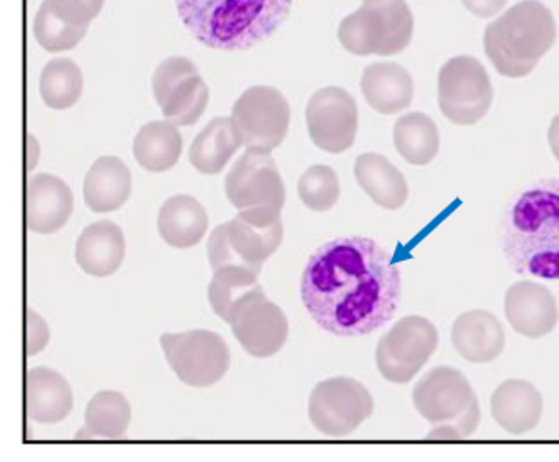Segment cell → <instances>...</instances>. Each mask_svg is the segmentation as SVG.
I'll return each mask as SVG.
<instances>
[{
  "mask_svg": "<svg viewBox=\"0 0 559 462\" xmlns=\"http://www.w3.org/2000/svg\"><path fill=\"white\" fill-rule=\"evenodd\" d=\"M402 274L374 239H331L310 256L300 297L311 319L331 335L361 336L396 313Z\"/></svg>",
  "mask_w": 559,
  "mask_h": 462,
  "instance_id": "cell-1",
  "label": "cell"
},
{
  "mask_svg": "<svg viewBox=\"0 0 559 462\" xmlns=\"http://www.w3.org/2000/svg\"><path fill=\"white\" fill-rule=\"evenodd\" d=\"M503 254L519 274L559 280L558 178L534 183L509 209Z\"/></svg>",
  "mask_w": 559,
  "mask_h": 462,
  "instance_id": "cell-2",
  "label": "cell"
},
{
  "mask_svg": "<svg viewBox=\"0 0 559 462\" xmlns=\"http://www.w3.org/2000/svg\"><path fill=\"white\" fill-rule=\"evenodd\" d=\"M294 0H177L178 15L204 46L243 51L266 40L288 19Z\"/></svg>",
  "mask_w": 559,
  "mask_h": 462,
  "instance_id": "cell-3",
  "label": "cell"
},
{
  "mask_svg": "<svg viewBox=\"0 0 559 462\" xmlns=\"http://www.w3.org/2000/svg\"><path fill=\"white\" fill-rule=\"evenodd\" d=\"M555 15L539 0H522L484 31V52L500 76L525 78L552 49Z\"/></svg>",
  "mask_w": 559,
  "mask_h": 462,
  "instance_id": "cell-4",
  "label": "cell"
},
{
  "mask_svg": "<svg viewBox=\"0 0 559 462\" xmlns=\"http://www.w3.org/2000/svg\"><path fill=\"white\" fill-rule=\"evenodd\" d=\"M414 35V15L407 0H364L361 8L338 26V40L356 57H394L405 51Z\"/></svg>",
  "mask_w": 559,
  "mask_h": 462,
  "instance_id": "cell-5",
  "label": "cell"
},
{
  "mask_svg": "<svg viewBox=\"0 0 559 462\" xmlns=\"http://www.w3.org/2000/svg\"><path fill=\"white\" fill-rule=\"evenodd\" d=\"M439 110L459 127H473L493 105V85L486 67L473 57H455L441 67L438 78Z\"/></svg>",
  "mask_w": 559,
  "mask_h": 462,
  "instance_id": "cell-6",
  "label": "cell"
},
{
  "mask_svg": "<svg viewBox=\"0 0 559 462\" xmlns=\"http://www.w3.org/2000/svg\"><path fill=\"white\" fill-rule=\"evenodd\" d=\"M160 346L178 380L194 389L214 386L229 371V346L214 331L164 333Z\"/></svg>",
  "mask_w": 559,
  "mask_h": 462,
  "instance_id": "cell-7",
  "label": "cell"
},
{
  "mask_svg": "<svg viewBox=\"0 0 559 462\" xmlns=\"http://www.w3.org/2000/svg\"><path fill=\"white\" fill-rule=\"evenodd\" d=\"M438 346L439 331L430 320L403 317L378 342V371L391 383H408L427 366Z\"/></svg>",
  "mask_w": 559,
  "mask_h": 462,
  "instance_id": "cell-8",
  "label": "cell"
},
{
  "mask_svg": "<svg viewBox=\"0 0 559 462\" xmlns=\"http://www.w3.org/2000/svg\"><path fill=\"white\" fill-rule=\"evenodd\" d=\"M374 412V400L364 383L336 376L316 386L308 402V416L313 427L328 437L355 433Z\"/></svg>",
  "mask_w": 559,
  "mask_h": 462,
  "instance_id": "cell-9",
  "label": "cell"
},
{
  "mask_svg": "<svg viewBox=\"0 0 559 462\" xmlns=\"http://www.w3.org/2000/svg\"><path fill=\"white\" fill-rule=\"evenodd\" d=\"M230 117L247 150L272 153L288 135L290 103L277 88L258 85L238 97Z\"/></svg>",
  "mask_w": 559,
  "mask_h": 462,
  "instance_id": "cell-10",
  "label": "cell"
},
{
  "mask_svg": "<svg viewBox=\"0 0 559 462\" xmlns=\"http://www.w3.org/2000/svg\"><path fill=\"white\" fill-rule=\"evenodd\" d=\"M229 324L239 346L254 358L274 356L288 341L285 311L266 297L261 286L236 306Z\"/></svg>",
  "mask_w": 559,
  "mask_h": 462,
  "instance_id": "cell-11",
  "label": "cell"
},
{
  "mask_svg": "<svg viewBox=\"0 0 559 462\" xmlns=\"http://www.w3.org/2000/svg\"><path fill=\"white\" fill-rule=\"evenodd\" d=\"M306 125L317 147L328 153L346 152L358 133L355 97L341 87L321 88L306 107Z\"/></svg>",
  "mask_w": 559,
  "mask_h": 462,
  "instance_id": "cell-12",
  "label": "cell"
},
{
  "mask_svg": "<svg viewBox=\"0 0 559 462\" xmlns=\"http://www.w3.org/2000/svg\"><path fill=\"white\" fill-rule=\"evenodd\" d=\"M225 194L236 209L272 208L283 209L286 189L277 164L270 153L247 150L236 161L225 178Z\"/></svg>",
  "mask_w": 559,
  "mask_h": 462,
  "instance_id": "cell-13",
  "label": "cell"
},
{
  "mask_svg": "<svg viewBox=\"0 0 559 462\" xmlns=\"http://www.w3.org/2000/svg\"><path fill=\"white\" fill-rule=\"evenodd\" d=\"M475 398L468 378L450 366L433 367L413 391L416 411L432 425L455 422Z\"/></svg>",
  "mask_w": 559,
  "mask_h": 462,
  "instance_id": "cell-14",
  "label": "cell"
},
{
  "mask_svg": "<svg viewBox=\"0 0 559 462\" xmlns=\"http://www.w3.org/2000/svg\"><path fill=\"white\" fill-rule=\"evenodd\" d=\"M225 225L236 252L254 266H263L277 252L285 238L281 209L272 205L241 209Z\"/></svg>",
  "mask_w": 559,
  "mask_h": 462,
  "instance_id": "cell-15",
  "label": "cell"
},
{
  "mask_svg": "<svg viewBox=\"0 0 559 462\" xmlns=\"http://www.w3.org/2000/svg\"><path fill=\"white\" fill-rule=\"evenodd\" d=\"M506 319L519 335L544 339L559 322L558 300L547 286L519 281L509 286L503 303Z\"/></svg>",
  "mask_w": 559,
  "mask_h": 462,
  "instance_id": "cell-16",
  "label": "cell"
},
{
  "mask_svg": "<svg viewBox=\"0 0 559 462\" xmlns=\"http://www.w3.org/2000/svg\"><path fill=\"white\" fill-rule=\"evenodd\" d=\"M26 227L35 234H55L71 220L74 194L61 178L38 174L27 180Z\"/></svg>",
  "mask_w": 559,
  "mask_h": 462,
  "instance_id": "cell-17",
  "label": "cell"
},
{
  "mask_svg": "<svg viewBox=\"0 0 559 462\" xmlns=\"http://www.w3.org/2000/svg\"><path fill=\"white\" fill-rule=\"evenodd\" d=\"M452 346L466 362L491 364L506 350L502 322L486 310L466 311L453 322Z\"/></svg>",
  "mask_w": 559,
  "mask_h": 462,
  "instance_id": "cell-18",
  "label": "cell"
},
{
  "mask_svg": "<svg viewBox=\"0 0 559 462\" xmlns=\"http://www.w3.org/2000/svg\"><path fill=\"white\" fill-rule=\"evenodd\" d=\"M491 416L506 433L524 436L538 427L544 396L531 381H502L491 396Z\"/></svg>",
  "mask_w": 559,
  "mask_h": 462,
  "instance_id": "cell-19",
  "label": "cell"
},
{
  "mask_svg": "<svg viewBox=\"0 0 559 462\" xmlns=\"http://www.w3.org/2000/svg\"><path fill=\"white\" fill-rule=\"evenodd\" d=\"M127 256V239L118 224L102 220L88 225L76 241V263L92 277H108L121 269Z\"/></svg>",
  "mask_w": 559,
  "mask_h": 462,
  "instance_id": "cell-20",
  "label": "cell"
},
{
  "mask_svg": "<svg viewBox=\"0 0 559 462\" xmlns=\"http://www.w3.org/2000/svg\"><path fill=\"white\" fill-rule=\"evenodd\" d=\"M24 398L26 416L41 425L63 422L74 406L71 383L49 367H33L27 371Z\"/></svg>",
  "mask_w": 559,
  "mask_h": 462,
  "instance_id": "cell-21",
  "label": "cell"
},
{
  "mask_svg": "<svg viewBox=\"0 0 559 462\" xmlns=\"http://www.w3.org/2000/svg\"><path fill=\"white\" fill-rule=\"evenodd\" d=\"M360 87L369 107L382 116H394L413 105V76L405 67L392 61L367 67L361 74Z\"/></svg>",
  "mask_w": 559,
  "mask_h": 462,
  "instance_id": "cell-22",
  "label": "cell"
},
{
  "mask_svg": "<svg viewBox=\"0 0 559 462\" xmlns=\"http://www.w3.org/2000/svg\"><path fill=\"white\" fill-rule=\"evenodd\" d=\"M132 194V174L118 157L97 158L83 180V199L94 213L118 211Z\"/></svg>",
  "mask_w": 559,
  "mask_h": 462,
  "instance_id": "cell-23",
  "label": "cell"
},
{
  "mask_svg": "<svg viewBox=\"0 0 559 462\" xmlns=\"http://www.w3.org/2000/svg\"><path fill=\"white\" fill-rule=\"evenodd\" d=\"M160 238L174 249H193L204 239L207 211L189 194H177L163 203L157 218Z\"/></svg>",
  "mask_w": 559,
  "mask_h": 462,
  "instance_id": "cell-24",
  "label": "cell"
},
{
  "mask_svg": "<svg viewBox=\"0 0 559 462\" xmlns=\"http://www.w3.org/2000/svg\"><path fill=\"white\" fill-rule=\"evenodd\" d=\"M355 177L367 197L380 208L397 211L407 203V178L380 153H361L356 158Z\"/></svg>",
  "mask_w": 559,
  "mask_h": 462,
  "instance_id": "cell-25",
  "label": "cell"
},
{
  "mask_svg": "<svg viewBox=\"0 0 559 462\" xmlns=\"http://www.w3.org/2000/svg\"><path fill=\"white\" fill-rule=\"evenodd\" d=\"M241 146L233 117H214L194 138L189 147V161L202 175H218Z\"/></svg>",
  "mask_w": 559,
  "mask_h": 462,
  "instance_id": "cell-26",
  "label": "cell"
},
{
  "mask_svg": "<svg viewBox=\"0 0 559 462\" xmlns=\"http://www.w3.org/2000/svg\"><path fill=\"white\" fill-rule=\"evenodd\" d=\"M182 135L177 125L152 121L144 125L133 141V157L150 174H164L174 168L182 155Z\"/></svg>",
  "mask_w": 559,
  "mask_h": 462,
  "instance_id": "cell-27",
  "label": "cell"
},
{
  "mask_svg": "<svg viewBox=\"0 0 559 462\" xmlns=\"http://www.w3.org/2000/svg\"><path fill=\"white\" fill-rule=\"evenodd\" d=\"M394 146L408 164L427 166L438 157L441 146L438 125L427 114H405L394 125Z\"/></svg>",
  "mask_w": 559,
  "mask_h": 462,
  "instance_id": "cell-28",
  "label": "cell"
},
{
  "mask_svg": "<svg viewBox=\"0 0 559 462\" xmlns=\"http://www.w3.org/2000/svg\"><path fill=\"white\" fill-rule=\"evenodd\" d=\"M260 269H250V266H224V269L213 270V280L209 283V305L214 313L229 324L233 311L241 300L260 288L258 277Z\"/></svg>",
  "mask_w": 559,
  "mask_h": 462,
  "instance_id": "cell-29",
  "label": "cell"
},
{
  "mask_svg": "<svg viewBox=\"0 0 559 462\" xmlns=\"http://www.w3.org/2000/svg\"><path fill=\"white\" fill-rule=\"evenodd\" d=\"M132 422V406L128 398L118 391L97 392L85 412L87 439H119L128 433Z\"/></svg>",
  "mask_w": 559,
  "mask_h": 462,
  "instance_id": "cell-30",
  "label": "cell"
},
{
  "mask_svg": "<svg viewBox=\"0 0 559 462\" xmlns=\"http://www.w3.org/2000/svg\"><path fill=\"white\" fill-rule=\"evenodd\" d=\"M83 74L69 58H57L44 67L40 76L41 102L55 110L74 107L82 97Z\"/></svg>",
  "mask_w": 559,
  "mask_h": 462,
  "instance_id": "cell-31",
  "label": "cell"
},
{
  "mask_svg": "<svg viewBox=\"0 0 559 462\" xmlns=\"http://www.w3.org/2000/svg\"><path fill=\"white\" fill-rule=\"evenodd\" d=\"M209 103V87L200 72L189 74L166 94L158 107L168 121L177 127H191L204 116Z\"/></svg>",
  "mask_w": 559,
  "mask_h": 462,
  "instance_id": "cell-32",
  "label": "cell"
},
{
  "mask_svg": "<svg viewBox=\"0 0 559 462\" xmlns=\"http://www.w3.org/2000/svg\"><path fill=\"white\" fill-rule=\"evenodd\" d=\"M35 38L46 51L61 52L74 49L87 35L88 27L74 26L61 19L51 5L44 2L36 13Z\"/></svg>",
  "mask_w": 559,
  "mask_h": 462,
  "instance_id": "cell-33",
  "label": "cell"
},
{
  "mask_svg": "<svg viewBox=\"0 0 559 462\" xmlns=\"http://www.w3.org/2000/svg\"><path fill=\"white\" fill-rule=\"evenodd\" d=\"M299 197L306 208L317 213L335 208L341 197V182L335 169L324 164L306 169L299 180Z\"/></svg>",
  "mask_w": 559,
  "mask_h": 462,
  "instance_id": "cell-34",
  "label": "cell"
},
{
  "mask_svg": "<svg viewBox=\"0 0 559 462\" xmlns=\"http://www.w3.org/2000/svg\"><path fill=\"white\" fill-rule=\"evenodd\" d=\"M194 72H199V67L194 66L193 61L189 60V58H166V60L157 67L155 74H153L152 88L155 102H163L166 94H168L178 82H182L183 78H188L189 74H194Z\"/></svg>",
  "mask_w": 559,
  "mask_h": 462,
  "instance_id": "cell-35",
  "label": "cell"
},
{
  "mask_svg": "<svg viewBox=\"0 0 559 462\" xmlns=\"http://www.w3.org/2000/svg\"><path fill=\"white\" fill-rule=\"evenodd\" d=\"M207 256L211 269L218 270L224 266H250V269H263V266H254L249 261H245L241 256L236 252L235 247L230 244L229 236H227V225H219L211 233L207 239Z\"/></svg>",
  "mask_w": 559,
  "mask_h": 462,
  "instance_id": "cell-36",
  "label": "cell"
},
{
  "mask_svg": "<svg viewBox=\"0 0 559 462\" xmlns=\"http://www.w3.org/2000/svg\"><path fill=\"white\" fill-rule=\"evenodd\" d=\"M46 2L61 19L82 27H88L105 4V0H46Z\"/></svg>",
  "mask_w": 559,
  "mask_h": 462,
  "instance_id": "cell-37",
  "label": "cell"
},
{
  "mask_svg": "<svg viewBox=\"0 0 559 462\" xmlns=\"http://www.w3.org/2000/svg\"><path fill=\"white\" fill-rule=\"evenodd\" d=\"M51 339V331L44 317L36 311L26 310V335H24V353L35 356L46 350Z\"/></svg>",
  "mask_w": 559,
  "mask_h": 462,
  "instance_id": "cell-38",
  "label": "cell"
},
{
  "mask_svg": "<svg viewBox=\"0 0 559 462\" xmlns=\"http://www.w3.org/2000/svg\"><path fill=\"white\" fill-rule=\"evenodd\" d=\"M480 405H478L477 398L469 403L468 408L464 411L463 416H459L455 422H452L459 428V433L463 439H468L473 434L477 433L478 423H480Z\"/></svg>",
  "mask_w": 559,
  "mask_h": 462,
  "instance_id": "cell-39",
  "label": "cell"
},
{
  "mask_svg": "<svg viewBox=\"0 0 559 462\" xmlns=\"http://www.w3.org/2000/svg\"><path fill=\"white\" fill-rule=\"evenodd\" d=\"M463 4L472 15L478 16V19H491V16L499 15L508 4V0H463Z\"/></svg>",
  "mask_w": 559,
  "mask_h": 462,
  "instance_id": "cell-40",
  "label": "cell"
},
{
  "mask_svg": "<svg viewBox=\"0 0 559 462\" xmlns=\"http://www.w3.org/2000/svg\"><path fill=\"white\" fill-rule=\"evenodd\" d=\"M40 161V144L36 141L35 135L27 133L26 135V169L31 174L36 168V164Z\"/></svg>",
  "mask_w": 559,
  "mask_h": 462,
  "instance_id": "cell-41",
  "label": "cell"
},
{
  "mask_svg": "<svg viewBox=\"0 0 559 462\" xmlns=\"http://www.w3.org/2000/svg\"><path fill=\"white\" fill-rule=\"evenodd\" d=\"M549 146L550 152L555 155L556 161L559 163V114L555 116L549 128Z\"/></svg>",
  "mask_w": 559,
  "mask_h": 462,
  "instance_id": "cell-42",
  "label": "cell"
}]
</instances>
